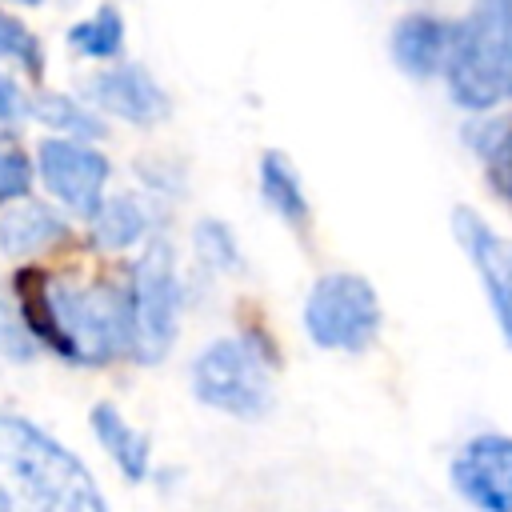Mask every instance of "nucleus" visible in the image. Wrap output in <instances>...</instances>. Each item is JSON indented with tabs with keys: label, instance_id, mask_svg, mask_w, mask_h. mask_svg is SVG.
I'll use <instances>...</instances> for the list:
<instances>
[{
	"label": "nucleus",
	"instance_id": "1",
	"mask_svg": "<svg viewBox=\"0 0 512 512\" xmlns=\"http://www.w3.org/2000/svg\"><path fill=\"white\" fill-rule=\"evenodd\" d=\"M16 312L36 340V348L56 352L68 364L100 368L132 348L128 296L116 284H80L68 276H44L40 268H20Z\"/></svg>",
	"mask_w": 512,
	"mask_h": 512
},
{
	"label": "nucleus",
	"instance_id": "2",
	"mask_svg": "<svg viewBox=\"0 0 512 512\" xmlns=\"http://www.w3.org/2000/svg\"><path fill=\"white\" fill-rule=\"evenodd\" d=\"M0 484L24 512H108L88 464L20 412H0Z\"/></svg>",
	"mask_w": 512,
	"mask_h": 512
},
{
	"label": "nucleus",
	"instance_id": "3",
	"mask_svg": "<svg viewBox=\"0 0 512 512\" xmlns=\"http://www.w3.org/2000/svg\"><path fill=\"white\" fill-rule=\"evenodd\" d=\"M444 84L452 104L468 112H492L512 100V0H476L456 20Z\"/></svg>",
	"mask_w": 512,
	"mask_h": 512
},
{
	"label": "nucleus",
	"instance_id": "4",
	"mask_svg": "<svg viewBox=\"0 0 512 512\" xmlns=\"http://www.w3.org/2000/svg\"><path fill=\"white\" fill-rule=\"evenodd\" d=\"M192 396L236 420H256L276 400V372L252 336H216L192 360Z\"/></svg>",
	"mask_w": 512,
	"mask_h": 512
},
{
	"label": "nucleus",
	"instance_id": "5",
	"mask_svg": "<svg viewBox=\"0 0 512 512\" xmlns=\"http://www.w3.org/2000/svg\"><path fill=\"white\" fill-rule=\"evenodd\" d=\"M128 296V328H132V348L128 356L140 364H160L180 332V272H176V252L168 240H152L124 284Z\"/></svg>",
	"mask_w": 512,
	"mask_h": 512
},
{
	"label": "nucleus",
	"instance_id": "6",
	"mask_svg": "<svg viewBox=\"0 0 512 512\" xmlns=\"http://www.w3.org/2000/svg\"><path fill=\"white\" fill-rule=\"evenodd\" d=\"M304 332L324 352H364L376 344L384 308L368 276L324 272L304 296Z\"/></svg>",
	"mask_w": 512,
	"mask_h": 512
},
{
	"label": "nucleus",
	"instance_id": "7",
	"mask_svg": "<svg viewBox=\"0 0 512 512\" xmlns=\"http://www.w3.org/2000/svg\"><path fill=\"white\" fill-rule=\"evenodd\" d=\"M36 172L52 200H60L76 216H92L104 200V184L112 176V164L100 148L84 140L44 136L36 148Z\"/></svg>",
	"mask_w": 512,
	"mask_h": 512
},
{
	"label": "nucleus",
	"instance_id": "8",
	"mask_svg": "<svg viewBox=\"0 0 512 512\" xmlns=\"http://www.w3.org/2000/svg\"><path fill=\"white\" fill-rule=\"evenodd\" d=\"M452 484L476 512H512V436L476 432L468 436L452 464Z\"/></svg>",
	"mask_w": 512,
	"mask_h": 512
},
{
	"label": "nucleus",
	"instance_id": "9",
	"mask_svg": "<svg viewBox=\"0 0 512 512\" xmlns=\"http://www.w3.org/2000/svg\"><path fill=\"white\" fill-rule=\"evenodd\" d=\"M452 232L468 256V264L476 268L480 284H484V296L492 304V316L512 348V240L500 236L476 208L468 204H456L452 208Z\"/></svg>",
	"mask_w": 512,
	"mask_h": 512
},
{
	"label": "nucleus",
	"instance_id": "10",
	"mask_svg": "<svg viewBox=\"0 0 512 512\" xmlns=\"http://www.w3.org/2000/svg\"><path fill=\"white\" fill-rule=\"evenodd\" d=\"M88 100L100 112H108L116 120H128L136 128H152L172 112L168 92L160 88V80L144 64H108V68H100L96 76H88Z\"/></svg>",
	"mask_w": 512,
	"mask_h": 512
},
{
	"label": "nucleus",
	"instance_id": "11",
	"mask_svg": "<svg viewBox=\"0 0 512 512\" xmlns=\"http://www.w3.org/2000/svg\"><path fill=\"white\" fill-rule=\"evenodd\" d=\"M452 32H456V24L444 20V16H432V12L400 16L392 24V36H388L396 68L412 80L444 76V64H448V52H452Z\"/></svg>",
	"mask_w": 512,
	"mask_h": 512
},
{
	"label": "nucleus",
	"instance_id": "12",
	"mask_svg": "<svg viewBox=\"0 0 512 512\" xmlns=\"http://www.w3.org/2000/svg\"><path fill=\"white\" fill-rule=\"evenodd\" d=\"M88 424H92L100 448H104V452L112 456V464L120 468V476H124L128 484H144L148 472H152V440H148L140 428H132L128 416H124L112 400L92 404Z\"/></svg>",
	"mask_w": 512,
	"mask_h": 512
},
{
	"label": "nucleus",
	"instance_id": "13",
	"mask_svg": "<svg viewBox=\"0 0 512 512\" xmlns=\"http://www.w3.org/2000/svg\"><path fill=\"white\" fill-rule=\"evenodd\" d=\"M260 196L264 204L288 224V228H308L312 224V204H308V192H304V180L292 164L288 152L280 148H268L260 156Z\"/></svg>",
	"mask_w": 512,
	"mask_h": 512
},
{
	"label": "nucleus",
	"instance_id": "14",
	"mask_svg": "<svg viewBox=\"0 0 512 512\" xmlns=\"http://www.w3.org/2000/svg\"><path fill=\"white\" fill-rule=\"evenodd\" d=\"M64 236H68L64 216L56 208H48V204H36V200L12 208L0 220V248L8 256H36V252H44L48 244H56Z\"/></svg>",
	"mask_w": 512,
	"mask_h": 512
},
{
	"label": "nucleus",
	"instance_id": "15",
	"mask_svg": "<svg viewBox=\"0 0 512 512\" xmlns=\"http://www.w3.org/2000/svg\"><path fill=\"white\" fill-rule=\"evenodd\" d=\"M88 220H92V240L108 252H124L148 236V208L132 192L104 196Z\"/></svg>",
	"mask_w": 512,
	"mask_h": 512
},
{
	"label": "nucleus",
	"instance_id": "16",
	"mask_svg": "<svg viewBox=\"0 0 512 512\" xmlns=\"http://www.w3.org/2000/svg\"><path fill=\"white\" fill-rule=\"evenodd\" d=\"M28 116L40 120V124L52 128V132H64V140H84V144H92V140L104 136V120H100L88 104H80V100H72V96H64V92H40V96H32V100H28Z\"/></svg>",
	"mask_w": 512,
	"mask_h": 512
},
{
	"label": "nucleus",
	"instance_id": "17",
	"mask_svg": "<svg viewBox=\"0 0 512 512\" xmlns=\"http://www.w3.org/2000/svg\"><path fill=\"white\" fill-rule=\"evenodd\" d=\"M68 48L88 60H116L124 48V16L112 4H100L92 16L68 28Z\"/></svg>",
	"mask_w": 512,
	"mask_h": 512
},
{
	"label": "nucleus",
	"instance_id": "18",
	"mask_svg": "<svg viewBox=\"0 0 512 512\" xmlns=\"http://www.w3.org/2000/svg\"><path fill=\"white\" fill-rule=\"evenodd\" d=\"M0 56L16 60L32 80H40V72H44V48H40L36 32L4 8H0Z\"/></svg>",
	"mask_w": 512,
	"mask_h": 512
},
{
	"label": "nucleus",
	"instance_id": "19",
	"mask_svg": "<svg viewBox=\"0 0 512 512\" xmlns=\"http://www.w3.org/2000/svg\"><path fill=\"white\" fill-rule=\"evenodd\" d=\"M192 244H196V256L216 272H236L244 264L240 244H236V236L224 220H200L196 232H192Z\"/></svg>",
	"mask_w": 512,
	"mask_h": 512
},
{
	"label": "nucleus",
	"instance_id": "20",
	"mask_svg": "<svg viewBox=\"0 0 512 512\" xmlns=\"http://www.w3.org/2000/svg\"><path fill=\"white\" fill-rule=\"evenodd\" d=\"M480 156H484L488 188L512 208V128H496V132L480 144Z\"/></svg>",
	"mask_w": 512,
	"mask_h": 512
},
{
	"label": "nucleus",
	"instance_id": "21",
	"mask_svg": "<svg viewBox=\"0 0 512 512\" xmlns=\"http://www.w3.org/2000/svg\"><path fill=\"white\" fill-rule=\"evenodd\" d=\"M36 352H40V348H36V340L28 336L20 312L0 300V356H4L8 364H28Z\"/></svg>",
	"mask_w": 512,
	"mask_h": 512
},
{
	"label": "nucleus",
	"instance_id": "22",
	"mask_svg": "<svg viewBox=\"0 0 512 512\" xmlns=\"http://www.w3.org/2000/svg\"><path fill=\"white\" fill-rule=\"evenodd\" d=\"M32 188V164L24 160L20 148L0 144V204L8 200H24Z\"/></svg>",
	"mask_w": 512,
	"mask_h": 512
},
{
	"label": "nucleus",
	"instance_id": "23",
	"mask_svg": "<svg viewBox=\"0 0 512 512\" xmlns=\"http://www.w3.org/2000/svg\"><path fill=\"white\" fill-rule=\"evenodd\" d=\"M24 116H28V96L8 72H0V124H16Z\"/></svg>",
	"mask_w": 512,
	"mask_h": 512
},
{
	"label": "nucleus",
	"instance_id": "24",
	"mask_svg": "<svg viewBox=\"0 0 512 512\" xmlns=\"http://www.w3.org/2000/svg\"><path fill=\"white\" fill-rule=\"evenodd\" d=\"M0 512H16V496L4 484H0Z\"/></svg>",
	"mask_w": 512,
	"mask_h": 512
},
{
	"label": "nucleus",
	"instance_id": "25",
	"mask_svg": "<svg viewBox=\"0 0 512 512\" xmlns=\"http://www.w3.org/2000/svg\"><path fill=\"white\" fill-rule=\"evenodd\" d=\"M16 4H28V8H32V4H40V0H16Z\"/></svg>",
	"mask_w": 512,
	"mask_h": 512
}]
</instances>
